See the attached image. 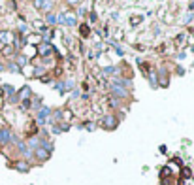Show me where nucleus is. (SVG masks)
Here are the masks:
<instances>
[{"label":"nucleus","mask_w":194,"mask_h":185,"mask_svg":"<svg viewBox=\"0 0 194 185\" xmlns=\"http://www.w3.org/2000/svg\"><path fill=\"white\" fill-rule=\"evenodd\" d=\"M177 74H179V76H183V74H185V70H183V66H177Z\"/></svg>","instance_id":"nucleus-17"},{"label":"nucleus","mask_w":194,"mask_h":185,"mask_svg":"<svg viewBox=\"0 0 194 185\" xmlns=\"http://www.w3.org/2000/svg\"><path fill=\"white\" fill-rule=\"evenodd\" d=\"M59 21H60L62 25H66V27H75V17H74V15H64V13H62V15L59 17Z\"/></svg>","instance_id":"nucleus-1"},{"label":"nucleus","mask_w":194,"mask_h":185,"mask_svg":"<svg viewBox=\"0 0 194 185\" xmlns=\"http://www.w3.org/2000/svg\"><path fill=\"white\" fill-rule=\"evenodd\" d=\"M79 30H81V34H83V36H89V32H91L87 25H81V28H79Z\"/></svg>","instance_id":"nucleus-12"},{"label":"nucleus","mask_w":194,"mask_h":185,"mask_svg":"<svg viewBox=\"0 0 194 185\" xmlns=\"http://www.w3.org/2000/svg\"><path fill=\"white\" fill-rule=\"evenodd\" d=\"M17 168H19V170H28V165H23V162H19Z\"/></svg>","instance_id":"nucleus-16"},{"label":"nucleus","mask_w":194,"mask_h":185,"mask_svg":"<svg viewBox=\"0 0 194 185\" xmlns=\"http://www.w3.org/2000/svg\"><path fill=\"white\" fill-rule=\"evenodd\" d=\"M102 72H104L106 76H111V74L117 72V68H115V66H106V68H102Z\"/></svg>","instance_id":"nucleus-9"},{"label":"nucleus","mask_w":194,"mask_h":185,"mask_svg":"<svg viewBox=\"0 0 194 185\" xmlns=\"http://www.w3.org/2000/svg\"><path fill=\"white\" fill-rule=\"evenodd\" d=\"M113 93H115L117 96H123V98H126V96H128V93H126L124 89H121V87H115V85H113Z\"/></svg>","instance_id":"nucleus-5"},{"label":"nucleus","mask_w":194,"mask_h":185,"mask_svg":"<svg viewBox=\"0 0 194 185\" xmlns=\"http://www.w3.org/2000/svg\"><path fill=\"white\" fill-rule=\"evenodd\" d=\"M41 55H51V51H55V49H53L51 46H41Z\"/></svg>","instance_id":"nucleus-8"},{"label":"nucleus","mask_w":194,"mask_h":185,"mask_svg":"<svg viewBox=\"0 0 194 185\" xmlns=\"http://www.w3.org/2000/svg\"><path fill=\"white\" fill-rule=\"evenodd\" d=\"M17 62H19V64H27V57H23V55L17 57Z\"/></svg>","instance_id":"nucleus-15"},{"label":"nucleus","mask_w":194,"mask_h":185,"mask_svg":"<svg viewBox=\"0 0 194 185\" xmlns=\"http://www.w3.org/2000/svg\"><path fill=\"white\" fill-rule=\"evenodd\" d=\"M104 125H106V128H113V127L117 125L115 117H113V115H106V117H104Z\"/></svg>","instance_id":"nucleus-3"},{"label":"nucleus","mask_w":194,"mask_h":185,"mask_svg":"<svg viewBox=\"0 0 194 185\" xmlns=\"http://www.w3.org/2000/svg\"><path fill=\"white\" fill-rule=\"evenodd\" d=\"M21 96H30V87H23L21 89Z\"/></svg>","instance_id":"nucleus-13"},{"label":"nucleus","mask_w":194,"mask_h":185,"mask_svg":"<svg viewBox=\"0 0 194 185\" xmlns=\"http://www.w3.org/2000/svg\"><path fill=\"white\" fill-rule=\"evenodd\" d=\"M12 140V132L8 128H0V144H6Z\"/></svg>","instance_id":"nucleus-2"},{"label":"nucleus","mask_w":194,"mask_h":185,"mask_svg":"<svg viewBox=\"0 0 194 185\" xmlns=\"http://www.w3.org/2000/svg\"><path fill=\"white\" fill-rule=\"evenodd\" d=\"M0 40H2L4 43L12 42V34H9V32H0Z\"/></svg>","instance_id":"nucleus-7"},{"label":"nucleus","mask_w":194,"mask_h":185,"mask_svg":"<svg viewBox=\"0 0 194 185\" xmlns=\"http://www.w3.org/2000/svg\"><path fill=\"white\" fill-rule=\"evenodd\" d=\"M158 76L162 78V85H168V72H166L164 68H160V70H158Z\"/></svg>","instance_id":"nucleus-6"},{"label":"nucleus","mask_w":194,"mask_h":185,"mask_svg":"<svg viewBox=\"0 0 194 185\" xmlns=\"http://www.w3.org/2000/svg\"><path fill=\"white\" fill-rule=\"evenodd\" d=\"M2 70H4V66H2V64H0V72H2Z\"/></svg>","instance_id":"nucleus-19"},{"label":"nucleus","mask_w":194,"mask_h":185,"mask_svg":"<svg viewBox=\"0 0 194 185\" xmlns=\"http://www.w3.org/2000/svg\"><path fill=\"white\" fill-rule=\"evenodd\" d=\"M77 15H85V8H79L77 9Z\"/></svg>","instance_id":"nucleus-18"},{"label":"nucleus","mask_w":194,"mask_h":185,"mask_svg":"<svg viewBox=\"0 0 194 185\" xmlns=\"http://www.w3.org/2000/svg\"><path fill=\"white\" fill-rule=\"evenodd\" d=\"M4 89H6V93H8V94H13V93H15V89H13L12 85H4Z\"/></svg>","instance_id":"nucleus-14"},{"label":"nucleus","mask_w":194,"mask_h":185,"mask_svg":"<svg viewBox=\"0 0 194 185\" xmlns=\"http://www.w3.org/2000/svg\"><path fill=\"white\" fill-rule=\"evenodd\" d=\"M74 85H75V81H74V80H68V81H66V85L62 87V91H64V89H74Z\"/></svg>","instance_id":"nucleus-11"},{"label":"nucleus","mask_w":194,"mask_h":185,"mask_svg":"<svg viewBox=\"0 0 194 185\" xmlns=\"http://www.w3.org/2000/svg\"><path fill=\"white\" fill-rule=\"evenodd\" d=\"M8 70H12V72H17V74H21V70H19V64H15V62H9V64H8Z\"/></svg>","instance_id":"nucleus-10"},{"label":"nucleus","mask_w":194,"mask_h":185,"mask_svg":"<svg viewBox=\"0 0 194 185\" xmlns=\"http://www.w3.org/2000/svg\"><path fill=\"white\" fill-rule=\"evenodd\" d=\"M45 21H47V25H57V23H59V15L53 13V12H49L47 17H45Z\"/></svg>","instance_id":"nucleus-4"}]
</instances>
